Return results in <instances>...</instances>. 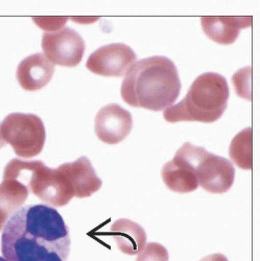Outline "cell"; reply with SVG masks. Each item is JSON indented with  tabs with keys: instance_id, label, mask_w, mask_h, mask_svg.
<instances>
[{
	"instance_id": "cell-2",
	"label": "cell",
	"mask_w": 260,
	"mask_h": 261,
	"mask_svg": "<svg viewBox=\"0 0 260 261\" xmlns=\"http://www.w3.org/2000/svg\"><path fill=\"white\" fill-rule=\"evenodd\" d=\"M181 92V81L173 62L162 56L136 63L122 81L120 94L131 107L163 111L172 106Z\"/></svg>"
},
{
	"instance_id": "cell-12",
	"label": "cell",
	"mask_w": 260,
	"mask_h": 261,
	"mask_svg": "<svg viewBox=\"0 0 260 261\" xmlns=\"http://www.w3.org/2000/svg\"><path fill=\"white\" fill-rule=\"evenodd\" d=\"M61 166L71 182L74 197L88 198L100 189L102 182L87 157H80L74 162L65 163Z\"/></svg>"
},
{
	"instance_id": "cell-19",
	"label": "cell",
	"mask_w": 260,
	"mask_h": 261,
	"mask_svg": "<svg viewBox=\"0 0 260 261\" xmlns=\"http://www.w3.org/2000/svg\"><path fill=\"white\" fill-rule=\"evenodd\" d=\"M200 261H229L228 258L226 256H224L223 254L216 253V254H212V255H208L205 256L204 258H202Z\"/></svg>"
},
{
	"instance_id": "cell-3",
	"label": "cell",
	"mask_w": 260,
	"mask_h": 261,
	"mask_svg": "<svg viewBox=\"0 0 260 261\" xmlns=\"http://www.w3.org/2000/svg\"><path fill=\"white\" fill-rule=\"evenodd\" d=\"M230 90L226 79L215 72L199 75L191 84L186 96L163 112L167 122L199 121L211 123L219 120L227 108Z\"/></svg>"
},
{
	"instance_id": "cell-15",
	"label": "cell",
	"mask_w": 260,
	"mask_h": 261,
	"mask_svg": "<svg viewBox=\"0 0 260 261\" xmlns=\"http://www.w3.org/2000/svg\"><path fill=\"white\" fill-rule=\"evenodd\" d=\"M30 190L15 179H4L0 184V215L9 221V217L22 206L29 198Z\"/></svg>"
},
{
	"instance_id": "cell-17",
	"label": "cell",
	"mask_w": 260,
	"mask_h": 261,
	"mask_svg": "<svg viewBox=\"0 0 260 261\" xmlns=\"http://www.w3.org/2000/svg\"><path fill=\"white\" fill-rule=\"evenodd\" d=\"M136 261H168V252L161 244L149 243L138 254Z\"/></svg>"
},
{
	"instance_id": "cell-6",
	"label": "cell",
	"mask_w": 260,
	"mask_h": 261,
	"mask_svg": "<svg viewBox=\"0 0 260 261\" xmlns=\"http://www.w3.org/2000/svg\"><path fill=\"white\" fill-rule=\"evenodd\" d=\"M42 48L44 56L54 65L75 67L84 57L86 45L77 32L63 28L58 32H47L43 35Z\"/></svg>"
},
{
	"instance_id": "cell-13",
	"label": "cell",
	"mask_w": 260,
	"mask_h": 261,
	"mask_svg": "<svg viewBox=\"0 0 260 261\" xmlns=\"http://www.w3.org/2000/svg\"><path fill=\"white\" fill-rule=\"evenodd\" d=\"M161 177L166 187L173 192L188 193L199 187L193 168L177 154L171 161L163 165Z\"/></svg>"
},
{
	"instance_id": "cell-14",
	"label": "cell",
	"mask_w": 260,
	"mask_h": 261,
	"mask_svg": "<svg viewBox=\"0 0 260 261\" xmlns=\"http://www.w3.org/2000/svg\"><path fill=\"white\" fill-rule=\"evenodd\" d=\"M110 235L115 239L118 249L126 255L139 254L146 245L144 229L126 219L116 221L111 227Z\"/></svg>"
},
{
	"instance_id": "cell-10",
	"label": "cell",
	"mask_w": 260,
	"mask_h": 261,
	"mask_svg": "<svg viewBox=\"0 0 260 261\" xmlns=\"http://www.w3.org/2000/svg\"><path fill=\"white\" fill-rule=\"evenodd\" d=\"M55 65L42 54L32 55L20 62L17 68V80L21 88L27 91L40 90L51 81Z\"/></svg>"
},
{
	"instance_id": "cell-5",
	"label": "cell",
	"mask_w": 260,
	"mask_h": 261,
	"mask_svg": "<svg viewBox=\"0 0 260 261\" xmlns=\"http://www.w3.org/2000/svg\"><path fill=\"white\" fill-rule=\"evenodd\" d=\"M0 128L5 141L21 158L36 157L44 147L45 126L35 114L12 113L5 118Z\"/></svg>"
},
{
	"instance_id": "cell-7",
	"label": "cell",
	"mask_w": 260,
	"mask_h": 261,
	"mask_svg": "<svg viewBox=\"0 0 260 261\" xmlns=\"http://www.w3.org/2000/svg\"><path fill=\"white\" fill-rule=\"evenodd\" d=\"M135 51L123 43L101 46L87 60L86 67L91 72L107 77H122L136 63Z\"/></svg>"
},
{
	"instance_id": "cell-18",
	"label": "cell",
	"mask_w": 260,
	"mask_h": 261,
	"mask_svg": "<svg viewBox=\"0 0 260 261\" xmlns=\"http://www.w3.org/2000/svg\"><path fill=\"white\" fill-rule=\"evenodd\" d=\"M34 22L44 31L48 33L58 32L64 28L65 23L67 22V17H34Z\"/></svg>"
},
{
	"instance_id": "cell-1",
	"label": "cell",
	"mask_w": 260,
	"mask_h": 261,
	"mask_svg": "<svg viewBox=\"0 0 260 261\" xmlns=\"http://www.w3.org/2000/svg\"><path fill=\"white\" fill-rule=\"evenodd\" d=\"M68 227L47 205H29L16 211L4 228L2 252L7 261H67Z\"/></svg>"
},
{
	"instance_id": "cell-21",
	"label": "cell",
	"mask_w": 260,
	"mask_h": 261,
	"mask_svg": "<svg viewBox=\"0 0 260 261\" xmlns=\"http://www.w3.org/2000/svg\"><path fill=\"white\" fill-rule=\"evenodd\" d=\"M0 261H7L4 257H0Z\"/></svg>"
},
{
	"instance_id": "cell-16",
	"label": "cell",
	"mask_w": 260,
	"mask_h": 261,
	"mask_svg": "<svg viewBox=\"0 0 260 261\" xmlns=\"http://www.w3.org/2000/svg\"><path fill=\"white\" fill-rule=\"evenodd\" d=\"M252 141V127L243 129L231 141L229 148L230 158L242 169L251 170L253 167Z\"/></svg>"
},
{
	"instance_id": "cell-4",
	"label": "cell",
	"mask_w": 260,
	"mask_h": 261,
	"mask_svg": "<svg viewBox=\"0 0 260 261\" xmlns=\"http://www.w3.org/2000/svg\"><path fill=\"white\" fill-rule=\"evenodd\" d=\"M4 179L21 182L30 192L50 207H63L74 197L71 182L61 165L49 168L40 160L13 159L5 168Z\"/></svg>"
},
{
	"instance_id": "cell-9",
	"label": "cell",
	"mask_w": 260,
	"mask_h": 261,
	"mask_svg": "<svg viewBox=\"0 0 260 261\" xmlns=\"http://www.w3.org/2000/svg\"><path fill=\"white\" fill-rule=\"evenodd\" d=\"M132 127L131 113L117 103L105 106L95 116V134L107 144H117L123 141L131 133Z\"/></svg>"
},
{
	"instance_id": "cell-20",
	"label": "cell",
	"mask_w": 260,
	"mask_h": 261,
	"mask_svg": "<svg viewBox=\"0 0 260 261\" xmlns=\"http://www.w3.org/2000/svg\"><path fill=\"white\" fill-rule=\"evenodd\" d=\"M0 127H2V124H0ZM7 145V142L5 141L3 135H2V128H0V148H3Z\"/></svg>"
},
{
	"instance_id": "cell-11",
	"label": "cell",
	"mask_w": 260,
	"mask_h": 261,
	"mask_svg": "<svg viewBox=\"0 0 260 261\" xmlns=\"http://www.w3.org/2000/svg\"><path fill=\"white\" fill-rule=\"evenodd\" d=\"M205 35L218 44L234 43L243 29L252 25V17H202Z\"/></svg>"
},
{
	"instance_id": "cell-8",
	"label": "cell",
	"mask_w": 260,
	"mask_h": 261,
	"mask_svg": "<svg viewBox=\"0 0 260 261\" xmlns=\"http://www.w3.org/2000/svg\"><path fill=\"white\" fill-rule=\"evenodd\" d=\"M196 176L199 186L210 193L227 192L234 183L235 169L231 161L206 151L197 165Z\"/></svg>"
}]
</instances>
